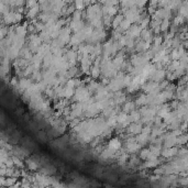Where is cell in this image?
I'll return each instance as SVG.
<instances>
[{
  "instance_id": "6da1fadb",
  "label": "cell",
  "mask_w": 188,
  "mask_h": 188,
  "mask_svg": "<svg viewBox=\"0 0 188 188\" xmlns=\"http://www.w3.org/2000/svg\"><path fill=\"white\" fill-rule=\"evenodd\" d=\"M109 146L112 149H120L121 148V141L119 139H112L109 142Z\"/></svg>"
}]
</instances>
